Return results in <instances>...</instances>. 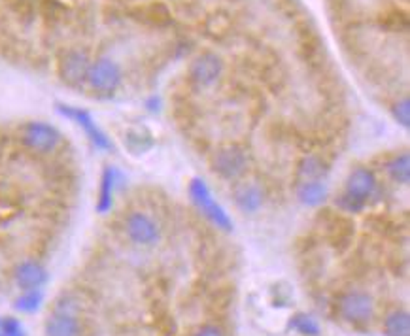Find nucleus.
Returning <instances> with one entry per match:
<instances>
[{"mask_svg":"<svg viewBox=\"0 0 410 336\" xmlns=\"http://www.w3.org/2000/svg\"><path fill=\"white\" fill-rule=\"evenodd\" d=\"M125 232L138 246H153L161 237L159 225L144 211H130L125 218Z\"/></svg>","mask_w":410,"mask_h":336,"instance_id":"6","label":"nucleus"},{"mask_svg":"<svg viewBox=\"0 0 410 336\" xmlns=\"http://www.w3.org/2000/svg\"><path fill=\"white\" fill-rule=\"evenodd\" d=\"M326 163L316 155H308L299 163L297 168V179L299 184H308V182H321V178L326 176Z\"/></svg>","mask_w":410,"mask_h":336,"instance_id":"15","label":"nucleus"},{"mask_svg":"<svg viewBox=\"0 0 410 336\" xmlns=\"http://www.w3.org/2000/svg\"><path fill=\"white\" fill-rule=\"evenodd\" d=\"M222 59L214 53H204L199 59L193 61V65L189 68V76L199 86H212L222 76Z\"/></svg>","mask_w":410,"mask_h":336,"instance_id":"9","label":"nucleus"},{"mask_svg":"<svg viewBox=\"0 0 410 336\" xmlns=\"http://www.w3.org/2000/svg\"><path fill=\"white\" fill-rule=\"evenodd\" d=\"M0 336H25V329L15 317H0Z\"/></svg>","mask_w":410,"mask_h":336,"instance_id":"24","label":"nucleus"},{"mask_svg":"<svg viewBox=\"0 0 410 336\" xmlns=\"http://www.w3.org/2000/svg\"><path fill=\"white\" fill-rule=\"evenodd\" d=\"M135 142V147L130 150V152L135 153V155H138V153L142 152H148L151 145H153V140H151L150 134H142V132L138 131H129L127 134H125V145H129Z\"/></svg>","mask_w":410,"mask_h":336,"instance_id":"21","label":"nucleus"},{"mask_svg":"<svg viewBox=\"0 0 410 336\" xmlns=\"http://www.w3.org/2000/svg\"><path fill=\"white\" fill-rule=\"evenodd\" d=\"M386 336H410V316L409 312L395 310L388 314L384 319Z\"/></svg>","mask_w":410,"mask_h":336,"instance_id":"18","label":"nucleus"},{"mask_svg":"<svg viewBox=\"0 0 410 336\" xmlns=\"http://www.w3.org/2000/svg\"><path fill=\"white\" fill-rule=\"evenodd\" d=\"M365 205L363 200H359V198L351 197L348 193H342L339 197L335 198V206L339 208L340 211H344V214H359V211L363 210Z\"/></svg>","mask_w":410,"mask_h":336,"instance_id":"22","label":"nucleus"},{"mask_svg":"<svg viewBox=\"0 0 410 336\" xmlns=\"http://www.w3.org/2000/svg\"><path fill=\"white\" fill-rule=\"evenodd\" d=\"M89 86L98 93H114L121 83V68L116 61L102 57L91 63L87 74Z\"/></svg>","mask_w":410,"mask_h":336,"instance_id":"5","label":"nucleus"},{"mask_svg":"<svg viewBox=\"0 0 410 336\" xmlns=\"http://www.w3.org/2000/svg\"><path fill=\"white\" fill-rule=\"evenodd\" d=\"M374 312L372 298L361 291H350L339 298V314L340 317L351 325L369 323Z\"/></svg>","mask_w":410,"mask_h":336,"instance_id":"4","label":"nucleus"},{"mask_svg":"<svg viewBox=\"0 0 410 336\" xmlns=\"http://www.w3.org/2000/svg\"><path fill=\"white\" fill-rule=\"evenodd\" d=\"M13 278H15V284L20 289H40L47 282V271L36 261H23L15 266Z\"/></svg>","mask_w":410,"mask_h":336,"instance_id":"11","label":"nucleus"},{"mask_svg":"<svg viewBox=\"0 0 410 336\" xmlns=\"http://www.w3.org/2000/svg\"><path fill=\"white\" fill-rule=\"evenodd\" d=\"M193 336H223L222 330L214 327V325H206V327H201V329L197 330Z\"/></svg>","mask_w":410,"mask_h":336,"instance_id":"25","label":"nucleus"},{"mask_svg":"<svg viewBox=\"0 0 410 336\" xmlns=\"http://www.w3.org/2000/svg\"><path fill=\"white\" fill-rule=\"evenodd\" d=\"M297 197L303 205L306 206H319L327 198V187L321 182H308V184H299Z\"/></svg>","mask_w":410,"mask_h":336,"instance_id":"17","label":"nucleus"},{"mask_svg":"<svg viewBox=\"0 0 410 336\" xmlns=\"http://www.w3.org/2000/svg\"><path fill=\"white\" fill-rule=\"evenodd\" d=\"M391 115H393V119L397 121L399 125L404 127V129H409L410 127V100L403 99V100H399V102H395V104H393V108H391Z\"/></svg>","mask_w":410,"mask_h":336,"instance_id":"23","label":"nucleus"},{"mask_svg":"<svg viewBox=\"0 0 410 336\" xmlns=\"http://www.w3.org/2000/svg\"><path fill=\"white\" fill-rule=\"evenodd\" d=\"M46 336H82V327L76 316L65 310H57L46 319Z\"/></svg>","mask_w":410,"mask_h":336,"instance_id":"12","label":"nucleus"},{"mask_svg":"<svg viewBox=\"0 0 410 336\" xmlns=\"http://www.w3.org/2000/svg\"><path fill=\"white\" fill-rule=\"evenodd\" d=\"M114 191H116V170L112 166H106L102 178H100V191H98L97 200L98 214L110 211L112 205H114Z\"/></svg>","mask_w":410,"mask_h":336,"instance_id":"14","label":"nucleus"},{"mask_svg":"<svg viewBox=\"0 0 410 336\" xmlns=\"http://www.w3.org/2000/svg\"><path fill=\"white\" fill-rule=\"evenodd\" d=\"M233 195L234 202L244 214H254L263 205V191L255 184H238Z\"/></svg>","mask_w":410,"mask_h":336,"instance_id":"13","label":"nucleus"},{"mask_svg":"<svg viewBox=\"0 0 410 336\" xmlns=\"http://www.w3.org/2000/svg\"><path fill=\"white\" fill-rule=\"evenodd\" d=\"M44 303V293L40 289L33 291H23L21 297L15 298V310L23 312V314H34V312L40 310V306Z\"/></svg>","mask_w":410,"mask_h":336,"instance_id":"19","label":"nucleus"},{"mask_svg":"<svg viewBox=\"0 0 410 336\" xmlns=\"http://www.w3.org/2000/svg\"><path fill=\"white\" fill-rule=\"evenodd\" d=\"M189 195H191L193 205H195L197 208L204 214V218H208L218 229H223V231L227 232L233 231V219L229 218V214L225 211V208L212 197V191L208 189V185H206L204 179H191V184H189Z\"/></svg>","mask_w":410,"mask_h":336,"instance_id":"1","label":"nucleus"},{"mask_svg":"<svg viewBox=\"0 0 410 336\" xmlns=\"http://www.w3.org/2000/svg\"><path fill=\"white\" fill-rule=\"evenodd\" d=\"M246 155L236 145H225L212 157V168L223 179H236L246 170Z\"/></svg>","mask_w":410,"mask_h":336,"instance_id":"7","label":"nucleus"},{"mask_svg":"<svg viewBox=\"0 0 410 336\" xmlns=\"http://www.w3.org/2000/svg\"><path fill=\"white\" fill-rule=\"evenodd\" d=\"M374 191H377V178H374L372 170L365 168V166H359V168H354L348 174L344 193L367 202L374 195Z\"/></svg>","mask_w":410,"mask_h":336,"instance_id":"10","label":"nucleus"},{"mask_svg":"<svg viewBox=\"0 0 410 336\" xmlns=\"http://www.w3.org/2000/svg\"><path fill=\"white\" fill-rule=\"evenodd\" d=\"M386 172L395 184L409 185L410 184V157L409 153H401L388 161Z\"/></svg>","mask_w":410,"mask_h":336,"instance_id":"16","label":"nucleus"},{"mask_svg":"<svg viewBox=\"0 0 410 336\" xmlns=\"http://www.w3.org/2000/svg\"><path fill=\"white\" fill-rule=\"evenodd\" d=\"M289 327H291L295 333H299L303 336H318L319 335V325L318 321L314 319L312 316L308 314H295L289 321Z\"/></svg>","mask_w":410,"mask_h":336,"instance_id":"20","label":"nucleus"},{"mask_svg":"<svg viewBox=\"0 0 410 336\" xmlns=\"http://www.w3.org/2000/svg\"><path fill=\"white\" fill-rule=\"evenodd\" d=\"M57 112L61 113V115H65V118L72 119V121H76V123L85 131L87 138L91 140L98 150H110V138L98 129L97 123H95V119H93V115L87 112V110H84V108H76V106L57 104Z\"/></svg>","mask_w":410,"mask_h":336,"instance_id":"8","label":"nucleus"},{"mask_svg":"<svg viewBox=\"0 0 410 336\" xmlns=\"http://www.w3.org/2000/svg\"><path fill=\"white\" fill-rule=\"evenodd\" d=\"M21 138L29 150L38 153H50L61 142V132L46 121H31L23 127Z\"/></svg>","mask_w":410,"mask_h":336,"instance_id":"3","label":"nucleus"},{"mask_svg":"<svg viewBox=\"0 0 410 336\" xmlns=\"http://www.w3.org/2000/svg\"><path fill=\"white\" fill-rule=\"evenodd\" d=\"M89 55L82 49H66L59 57V78L65 81L66 86L79 87L87 81L89 74Z\"/></svg>","mask_w":410,"mask_h":336,"instance_id":"2","label":"nucleus"}]
</instances>
